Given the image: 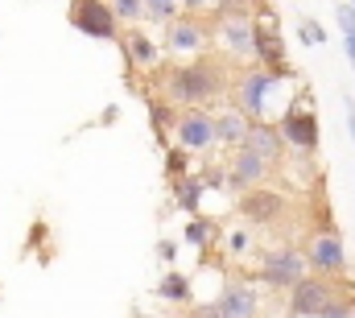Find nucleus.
I'll use <instances>...</instances> for the list:
<instances>
[{
	"label": "nucleus",
	"instance_id": "f257e3e1",
	"mask_svg": "<svg viewBox=\"0 0 355 318\" xmlns=\"http://www.w3.org/2000/svg\"><path fill=\"white\" fill-rule=\"evenodd\" d=\"M302 95H306V87L297 83L293 71L281 75V71H268V67H244L232 83V103L244 108L257 124L261 120L272 124V116H285Z\"/></svg>",
	"mask_w": 355,
	"mask_h": 318
},
{
	"label": "nucleus",
	"instance_id": "f03ea898",
	"mask_svg": "<svg viewBox=\"0 0 355 318\" xmlns=\"http://www.w3.org/2000/svg\"><path fill=\"white\" fill-rule=\"evenodd\" d=\"M232 83L236 79H227V67L219 58H190L162 75V95L186 112V108H207L232 95Z\"/></svg>",
	"mask_w": 355,
	"mask_h": 318
},
{
	"label": "nucleus",
	"instance_id": "7ed1b4c3",
	"mask_svg": "<svg viewBox=\"0 0 355 318\" xmlns=\"http://www.w3.org/2000/svg\"><path fill=\"white\" fill-rule=\"evenodd\" d=\"M257 277L265 281L268 290H293L302 277H310V260H306V252L297 248V244H272L261 252V269H257Z\"/></svg>",
	"mask_w": 355,
	"mask_h": 318
},
{
	"label": "nucleus",
	"instance_id": "20e7f679",
	"mask_svg": "<svg viewBox=\"0 0 355 318\" xmlns=\"http://www.w3.org/2000/svg\"><path fill=\"white\" fill-rule=\"evenodd\" d=\"M277 128H281L289 153H306V158H314V153H318V141H322V133H318V112H314V95L306 91V95H302V99L277 120Z\"/></svg>",
	"mask_w": 355,
	"mask_h": 318
},
{
	"label": "nucleus",
	"instance_id": "39448f33",
	"mask_svg": "<svg viewBox=\"0 0 355 318\" xmlns=\"http://www.w3.org/2000/svg\"><path fill=\"white\" fill-rule=\"evenodd\" d=\"M306 260H310V273L318 277H331V281H343L347 277V244L339 232H310L302 244Z\"/></svg>",
	"mask_w": 355,
	"mask_h": 318
},
{
	"label": "nucleus",
	"instance_id": "423d86ee",
	"mask_svg": "<svg viewBox=\"0 0 355 318\" xmlns=\"http://www.w3.org/2000/svg\"><path fill=\"white\" fill-rule=\"evenodd\" d=\"M174 141L182 153H211L219 149V128H215V112L207 108H186L178 116V128H174Z\"/></svg>",
	"mask_w": 355,
	"mask_h": 318
},
{
	"label": "nucleus",
	"instance_id": "0eeeda50",
	"mask_svg": "<svg viewBox=\"0 0 355 318\" xmlns=\"http://www.w3.org/2000/svg\"><path fill=\"white\" fill-rule=\"evenodd\" d=\"M71 25L87 37H99V42H120L124 37L112 0H71Z\"/></svg>",
	"mask_w": 355,
	"mask_h": 318
},
{
	"label": "nucleus",
	"instance_id": "6e6552de",
	"mask_svg": "<svg viewBox=\"0 0 355 318\" xmlns=\"http://www.w3.org/2000/svg\"><path fill=\"white\" fill-rule=\"evenodd\" d=\"M211 29H207V21L202 17H194V12H182L174 25H166V50L174 54V58H202L207 50H211Z\"/></svg>",
	"mask_w": 355,
	"mask_h": 318
},
{
	"label": "nucleus",
	"instance_id": "1a4fd4ad",
	"mask_svg": "<svg viewBox=\"0 0 355 318\" xmlns=\"http://www.w3.org/2000/svg\"><path fill=\"white\" fill-rule=\"evenodd\" d=\"M339 298V281L331 277H302L289 290V318H322V310Z\"/></svg>",
	"mask_w": 355,
	"mask_h": 318
},
{
	"label": "nucleus",
	"instance_id": "9d476101",
	"mask_svg": "<svg viewBox=\"0 0 355 318\" xmlns=\"http://www.w3.org/2000/svg\"><path fill=\"white\" fill-rule=\"evenodd\" d=\"M285 207H289V199H285L281 190H272V186H252V190H244L240 203H236V211H240V219H244L248 228H272V224L285 215Z\"/></svg>",
	"mask_w": 355,
	"mask_h": 318
},
{
	"label": "nucleus",
	"instance_id": "9b49d317",
	"mask_svg": "<svg viewBox=\"0 0 355 318\" xmlns=\"http://www.w3.org/2000/svg\"><path fill=\"white\" fill-rule=\"evenodd\" d=\"M215 310L223 318H261L265 302H261V290H257L252 281L232 277V281H223V290H219V298H215Z\"/></svg>",
	"mask_w": 355,
	"mask_h": 318
},
{
	"label": "nucleus",
	"instance_id": "f8f14e48",
	"mask_svg": "<svg viewBox=\"0 0 355 318\" xmlns=\"http://www.w3.org/2000/svg\"><path fill=\"white\" fill-rule=\"evenodd\" d=\"M215 37H219V50L232 62L257 67V21H219L215 25Z\"/></svg>",
	"mask_w": 355,
	"mask_h": 318
},
{
	"label": "nucleus",
	"instance_id": "ddd939ff",
	"mask_svg": "<svg viewBox=\"0 0 355 318\" xmlns=\"http://www.w3.org/2000/svg\"><path fill=\"white\" fill-rule=\"evenodd\" d=\"M120 50H124V62H128V71L132 75H141V71H157L162 67V42H153L145 29H124V37H120Z\"/></svg>",
	"mask_w": 355,
	"mask_h": 318
},
{
	"label": "nucleus",
	"instance_id": "4468645a",
	"mask_svg": "<svg viewBox=\"0 0 355 318\" xmlns=\"http://www.w3.org/2000/svg\"><path fill=\"white\" fill-rule=\"evenodd\" d=\"M227 174H232V190H252V186H265L268 174H272V161H265L252 149H236L232 161H227Z\"/></svg>",
	"mask_w": 355,
	"mask_h": 318
},
{
	"label": "nucleus",
	"instance_id": "2eb2a0df",
	"mask_svg": "<svg viewBox=\"0 0 355 318\" xmlns=\"http://www.w3.org/2000/svg\"><path fill=\"white\" fill-rule=\"evenodd\" d=\"M252 124H257V120H252V116H248L244 108H236V103L219 108V112H215V128H219V149H227V153L244 149V141H248Z\"/></svg>",
	"mask_w": 355,
	"mask_h": 318
},
{
	"label": "nucleus",
	"instance_id": "dca6fc26",
	"mask_svg": "<svg viewBox=\"0 0 355 318\" xmlns=\"http://www.w3.org/2000/svg\"><path fill=\"white\" fill-rule=\"evenodd\" d=\"M257 67H268V71L289 75V54H285L281 29H272L265 17H261V25H257Z\"/></svg>",
	"mask_w": 355,
	"mask_h": 318
},
{
	"label": "nucleus",
	"instance_id": "f3484780",
	"mask_svg": "<svg viewBox=\"0 0 355 318\" xmlns=\"http://www.w3.org/2000/svg\"><path fill=\"white\" fill-rule=\"evenodd\" d=\"M244 149L261 153V158H265V161H272V165H281V161L289 158V145H285L281 128H277V124H268V120H261V124H252V133H248Z\"/></svg>",
	"mask_w": 355,
	"mask_h": 318
},
{
	"label": "nucleus",
	"instance_id": "a211bd4d",
	"mask_svg": "<svg viewBox=\"0 0 355 318\" xmlns=\"http://www.w3.org/2000/svg\"><path fill=\"white\" fill-rule=\"evenodd\" d=\"M170 190H174L178 211H186L190 219H198V211H202V194H207V182H202V174L174 178V182H170Z\"/></svg>",
	"mask_w": 355,
	"mask_h": 318
},
{
	"label": "nucleus",
	"instance_id": "6ab92c4d",
	"mask_svg": "<svg viewBox=\"0 0 355 318\" xmlns=\"http://www.w3.org/2000/svg\"><path fill=\"white\" fill-rule=\"evenodd\" d=\"M145 108H149V124H153V133L162 137V141H170L174 137V128H178V103H170L166 95H149L145 99Z\"/></svg>",
	"mask_w": 355,
	"mask_h": 318
},
{
	"label": "nucleus",
	"instance_id": "aec40b11",
	"mask_svg": "<svg viewBox=\"0 0 355 318\" xmlns=\"http://www.w3.org/2000/svg\"><path fill=\"white\" fill-rule=\"evenodd\" d=\"M157 298H162V302H170V306H190V302H194V285H190V277H186V273L170 269V273L157 281Z\"/></svg>",
	"mask_w": 355,
	"mask_h": 318
},
{
	"label": "nucleus",
	"instance_id": "412c9836",
	"mask_svg": "<svg viewBox=\"0 0 355 318\" xmlns=\"http://www.w3.org/2000/svg\"><path fill=\"white\" fill-rule=\"evenodd\" d=\"M182 240L190 244V248H198V252H207L215 240H219V228H215V219H207V215H198V219H190L186 224V232H182Z\"/></svg>",
	"mask_w": 355,
	"mask_h": 318
},
{
	"label": "nucleus",
	"instance_id": "4be33fe9",
	"mask_svg": "<svg viewBox=\"0 0 355 318\" xmlns=\"http://www.w3.org/2000/svg\"><path fill=\"white\" fill-rule=\"evenodd\" d=\"M178 17H182V0H145V21H153V25H174Z\"/></svg>",
	"mask_w": 355,
	"mask_h": 318
},
{
	"label": "nucleus",
	"instance_id": "5701e85b",
	"mask_svg": "<svg viewBox=\"0 0 355 318\" xmlns=\"http://www.w3.org/2000/svg\"><path fill=\"white\" fill-rule=\"evenodd\" d=\"M215 21H252V0H219Z\"/></svg>",
	"mask_w": 355,
	"mask_h": 318
},
{
	"label": "nucleus",
	"instance_id": "b1692460",
	"mask_svg": "<svg viewBox=\"0 0 355 318\" xmlns=\"http://www.w3.org/2000/svg\"><path fill=\"white\" fill-rule=\"evenodd\" d=\"M223 244H227V256H232V260H244V256L252 252V244H257V240H252L248 228H236V232H227V236H223Z\"/></svg>",
	"mask_w": 355,
	"mask_h": 318
},
{
	"label": "nucleus",
	"instance_id": "393cba45",
	"mask_svg": "<svg viewBox=\"0 0 355 318\" xmlns=\"http://www.w3.org/2000/svg\"><path fill=\"white\" fill-rule=\"evenodd\" d=\"M297 42H302V46H327V29H322L314 17H302V21H297Z\"/></svg>",
	"mask_w": 355,
	"mask_h": 318
},
{
	"label": "nucleus",
	"instance_id": "a878e982",
	"mask_svg": "<svg viewBox=\"0 0 355 318\" xmlns=\"http://www.w3.org/2000/svg\"><path fill=\"white\" fill-rule=\"evenodd\" d=\"M112 8H116L120 25H132V21L145 17V0H112Z\"/></svg>",
	"mask_w": 355,
	"mask_h": 318
},
{
	"label": "nucleus",
	"instance_id": "bb28decb",
	"mask_svg": "<svg viewBox=\"0 0 355 318\" xmlns=\"http://www.w3.org/2000/svg\"><path fill=\"white\" fill-rule=\"evenodd\" d=\"M186 158H190V153H182L178 145H170V149H166V169H170V182L190 174V169H186Z\"/></svg>",
	"mask_w": 355,
	"mask_h": 318
},
{
	"label": "nucleus",
	"instance_id": "cd10ccee",
	"mask_svg": "<svg viewBox=\"0 0 355 318\" xmlns=\"http://www.w3.org/2000/svg\"><path fill=\"white\" fill-rule=\"evenodd\" d=\"M322 318H355V306H352V298H347V294L339 290V298H335V302H331V306L322 310Z\"/></svg>",
	"mask_w": 355,
	"mask_h": 318
},
{
	"label": "nucleus",
	"instance_id": "c85d7f7f",
	"mask_svg": "<svg viewBox=\"0 0 355 318\" xmlns=\"http://www.w3.org/2000/svg\"><path fill=\"white\" fill-rule=\"evenodd\" d=\"M202 182H207V190H223V186H232V174L219 169V165H207L202 169Z\"/></svg>",
	"mask_w": 355,
	"mask_h": 318
},
{
	"label": "nucleus",
	"instance_id": "c756f323",
	"mask_svg": "<svg viewBox=\"0 0 355 318\" xmlns=\"http://www.w3.org/2000/svg\"><path fill=\"white\" fill-rule=\"evenodd\" d=\"M339 29H343V37H355V4L347 0V4H339Z\"/></svg>",
	"mask_w": 355,
	"mask_h": 318
},
{
	"label": "nucleus",
	"instance_id": "7c9ffc66",
	"mask_svg": "<svg viewBox=\"0 0 355 318\" xmlns=\"http://www.w3.org/2000/svg\"><path fill=\"white\" fill-rule=\"evenodd\" d=\"M215 8H219V0H182V12H194V17L215 12Z\"/></svg>",
	"mask_w": 355,
	"mask_h": 318
},
{
	"label": "nucleus",
	"instance_id": "2f4dec72",
	"mask_svg": "<svg viewBox=\"0 0 355 318\" xmlns=\"http://www.w3.org/2000/svg\"><path fill=\"white\" fill-rule=\"evenodd\" d=\"M157 260H166V265H174L178 260V244L174 240H162V244H157Z\"/></svg>",
	"mask_w": 355,
	"mask_h": 318
},
{
	"label": "nucleus",
	"instance_id": "473e14b6",
	"mask_svg": "<svg viewBox=\"0 0 355 318\" xmlns=\"http://www.w3.org/2000/svg\"><path fill=\"white\" fill-rule=\"evenodd\" d=\"M186 318H223V315L215 310V302H207V306H190V310H186Z\"/></svg>",
	"mask_w": 355,
	"mask_h": 318
},
{
	"label": "nucleus",
	"instance_id": "72a5a7b5",
	"mask_svg": "<svg viewBox=\"0 0 355 318\" xmlns=\"http://www.w3.org/2000/svg\"><path fill=\"white\" fill-rule=\"evenodd\" d=\"M343 108H347V137L355 145V95H343Z\"/></svg>",
	"mask_w": 355,
	"mask_h": 318
},
{
	"label": "nucleus",
	"instance_id": "f704fd0d",
	"mask_svg": "<svg viewBox=\"0 0 355 318\" xmlns=\"http://www.w3.org/2000/svg\"><path fill=\"white\" fill-rule=\"evenodd\" d=\"M343 54L352 58V67H355V37H343Z\"/></svg>",
	"mask_w": 355,
	"mask_h": 318
},
{
	"label": "nucleus",
	"instance_id": "c9c22d12",
	"mask_svg": "<svg viewBox=\"0 0 355 318\" xmlns=\"http://www.w3.org/2000/svg\"><path fill=\"white\" fill-rule=\"evenodd\" d=\"M132 318H157V315H132Z\"/></svg>",
	"mask_w": 355,
	"mask_h": 318
},
{
	"label": "nucleus",
	"instance_id": "e433bc0d",
	"mask_svg": "<svg viewBox=\"0 0 355 318\" xmlns=\"http://www.w3.org/2000/svg\"><path fill=\"white\" fill-rule=\"evenodd\" d=\"M352 306H355V298H352Z\"/></svg>",
	"mask_w": 355,
	"mask_h": 318
},
{
	"label": "nucleus",
	"instance_id": "4c0bfd02",
	"mask_svg": "<svg viewBox=\"0 0 355 318\" xmlns=\"http://www.w3.org/2000/svg\"><path fill=\"white\" fill-rule=\"evenodd\" d=\"M352 4H355V0H352Z\"/></svg>",
	"mask_w": 355,
	"mask_h": 318
}]
</instances>
